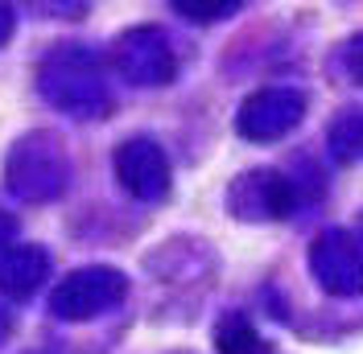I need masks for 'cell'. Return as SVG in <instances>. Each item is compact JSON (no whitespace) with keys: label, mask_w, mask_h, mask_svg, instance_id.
I'll return each mask as SVG.
<instances>
[{"label":"cell","mask_w":363,"mask_h":354,"mask_svg":"<svg viewBox=\"0 0 363 354\" xmlns=\"http://www.w3.org/2000/svg\"><path fill=\"white\" fill-rule=\"evenodd\" d=\"M13 235H17V219L0 210V247H9V244H13Z\"/></svg>","instance_id":"15"},{"label":"cell","mask_w":363,"mask_h":354,"mask_svg":"<svg viewBox=\"0 0 363 354\" xmlns=\"http://www.w3.org/2000/svg\"><path fill=\"white\" fill-rule=\"evenodd\" d=\"M306 111V95L294 87H264L244 99V108L235 115V132L244 140H281L294 132L297 120Z\"/></svg>","instance_id":"5"},{"label":"cell","mask_w":363,"mask_h":354,"mask_svg":"<svg viewBox=\"0 0 363 354\" xmlns=\"http://www.w3.org/2000/svg\"><path fill=\"white\" fill-rule=\"evenodd\" d=\"M227 206L235 219H285L297 206V185L281 169H252L231 181Z\"/></svg>","instance_id":"7"},{"label":"cell","mask_w":363,"mask_h":354,"mask_svg":"<svg viewBox=\"0 0 363 354\" xmlns=\"http://www.w3.org/2000/svg\"><path fill=\"white\" fill-rule=\"evenodd\" d=\"M310 268L335 297H359L363 292V244L347 231H322L310 247Z\"/></svg>","instance_id":"6"},{"label":"cell","mask_w":363,"mask_h":354,"mask_svg":"<svg viewBox=\"0 0 363 354\" xmlns=\"http://www.w3.org/2000/svg\"><path fill=\"white\" fill-rule=\"evenodd\" d=\"M174 13L190 17V21H219V17H231L240 13L235 0H219V4H199V0H174Z\"/></svg>","instance_id":"12"},{"label":"cell","mask_w":363,"mask_h":354,"mask_svg":"<svg viewBox=\"0 0 363 354\" xmlns=\"http://www.w3.org/2000/svg\"><path fill=\"white\" fill-rule=\"evenodd\" d=\"M13 29H17V17H13V8H9V4H0V45L13 38Z\"/></svg>","instance_id":"14"},{"label":"cell","mask_w":363,"mask_h":354,"mask_svg":"<svg viewBox=\"0 0 363 354\" xmlns=\"http://www.w3.org/2000/svg\"><path fill=\"white\" fill-rule=\"evenodd\" d=\"M50 280V256L38 244L0 247V292L9 301H29Z\"/></svg>","instance_id":"9"},{"label":"cell","mask_w":363,"mask_h":354,"mask_svg":"<svg viewBox=\"0 0 363 354\" xmlns=\"http://www.w3.org/2000/svg\"><path fill=\"white\" fill-rule=\"evenodd\" d=\"M116 177L140 202H161L169 194V156L157 140L133 136L116 149Z\"/></svg>","instance_id":"8"},{"label":"cell","mask_w":363,"mask_h":354,"mask_svg":"<svg viewBox=\"0 0 363 354\" xmlns=\"http://www.w3.org/2000/svg\"><path fill=\"white\" fill-rule=\"evenodd\" d=\"M124 292H128V280H124L120 268H108V264L74 268L50 292V313L62 317V321H87V317L116 309L124 301Z\"/></svg>","instance_id":"3"},{"label":"cell","mask_w":363,"mask_h":354,"mask_svg":"<svg viewBox=\"0 0 363 354\" xmlns=\"http://www.w3.org/2000/svg\"><path fill=\"white\" fill-rule=\"evenodd\" d=\"M112 67L133 87H165L174 79V70H178V58H174L169 38L161 29L140 25V29H128L124 38H116Z\"/></svg>","instance_id":"4"},{"label":"cell","mask_w":363,"mask_h":354,"mask_svg":"<svg viewBox=\"0 0 363 354\" xmlns=\"http://www.w3.org/2000/svg\"><path fill=\"white\" fill-rule=\"evenodd\" d=\"M342 67H347V74L363 87V33H355L351 42L342 45Z\"/></svg>","instance_id":"13"},{"label":"cell","mask_w":363,"mask_h":354,"mask_svg":"<svg viewBox=\"0 0 363 354\" xmlns=\"http://www.w3.org/2000/svg\"><path fill=\"white\" fill-rule=\"evenodd\" d=\"M70 181V156L54 132H29L4 161V185L21 202H54Z\"/></svg>","instance_id":"2"},{"label":"cell","mask_w":363,"mask_h":354,"mask_svg":"<svg viewBox=\"0 0 363 354\" xmlns=\"http://www.w3.org/2000/svg\"><path fill=\"white\" fill-rule=\"evenodd\" d=\"M330 153L339 161H363V108H347L330 124Z\"/></svg>","instance_id":"11"},{"label":"cell","mask_w":363,"mask_h":354,"mask_svg":"<svg viewBox=\"0 0 363 354\" xmlns=\"http://www.w3.org/2000/svg\"><path fill=\"white\" fill-rule=\"evenodd\" d=\"M9 333H13V317L0 309V346H4V338H9Z\"/></svg>","instance_id":"16"},{"label":"cell","mask_w":363,"mask_h":354,"mask_svg":"<svg viewBox=\"0 0 363 354\" xmlns=\"http://www.w3.org/2000/svg\"><path fill=\"white\" fill-rule=\"evenodd\" d=\"M38 91L50 108L79 120H99L112 111L104 62L99 54H91V45H54L38 67Z\"/></svg>","instance_id":"1"},{"label":"cell","mask_w":363,"mask_h":354,"mask_svg":"<svg viewBox=\"0 0 363 354\" xmlns=\"http://www.w3.org/2000/svg\"><path fill=\"white\" fill-rule=\"evenodd\" d=\"M215 346H219V354H260L264 350V338L256 333V326L244 313H227L223 321L215 326Z\"/></svg>","instance_id":"10"}]
</instances>
